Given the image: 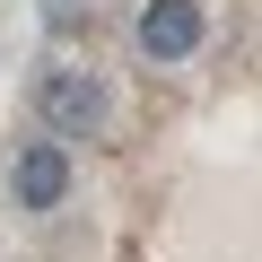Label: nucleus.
I'll list each match as a JSON object with an SVG mask.
<instances>
[{
  "mask_svg": "<svg viewBox=\"0 0 262 262\" xmlns=\"http://www.w3.org/2000/svg\"><path fill=\"white\" fill-rule=\"evenodd\" d=\"M131 35H140V53H149L158 70H175V61H192V53H201L210 18H201V0H149Z\"/></svg>",
  "mask_w": 262,
  "mask_h": 262,
  "instance_id": "obj_3",
  "label": "nucleus"
},
{
  "mask_svg": "<svg viewBox=\"0 0 262 262\" xmlns=\"http://www.w3.org/2000/svg\"><path fill=\"white\" fill-rule=\"evenodd\" d=\"M9 201L18 210H61L70 201V149L61 140H18V158H9Z\"/></svg>",
  "mask_w": 262,
  "mask_h": 262,
  "instance_id": "obj_2",
  "label": "nucleus"
},
{
  "mask_svg": "<svg viewBox=\"0 0 262 262\" xmlns=\"http://www.w3.org/2000/svg\"><path fill=\"white\" fill-rule=\"evenodd\" d=\"M35 122L53 131V140H96V131L114 122L105 70H88V61H44V70H35Z\"/></svg>",
  "mask_w": 262,
  "mask_h": 262,
  "instance_id": "obj_1",
  "label": "nucleus"
}]
</instances>
